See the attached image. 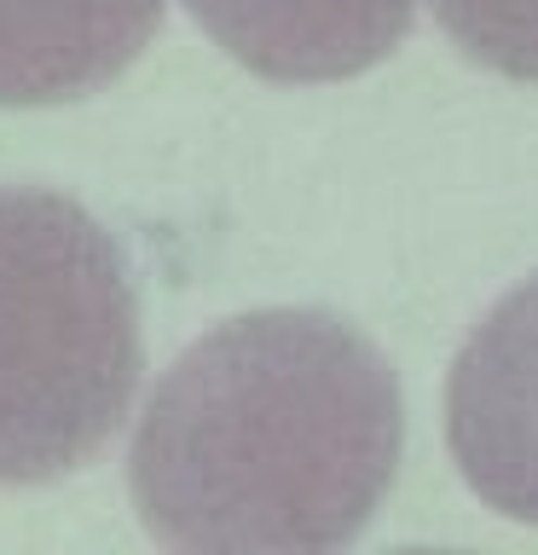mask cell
Returning a JSON list of instances; mask_svg holds the SVG:
<instances>
[{
    "instance_id": "6da1fadb",
    "label": "cell",
    "mask_w": 538,
    "mask_h": 555,
    "mask_svg": "<svg viewBox=\"0 0 538 555\" xmlns=\"http://www.w3.org/2000/svg\"><path fill=\"white\" fill-rule=\"evenodd\" d=\"M399 446L388 353L336 312L267 307L191 341L145 393L128 492L168 550L307 555L359 538Z\"/></svg>"
},
{
    "instance_id": "7a4b0ae2",
    "label": "cell",
    "mask_w": 538,
    "mask_h": 555,
    "mask_svg": "<svg viewBox=\"0 0 538 555\" xmlns=\"http://www.w3.org/2000/svg\"><path fill=\"white\" fill-rule=\"evenodd\" d=\"M139 371L116 237L59 191H0V486L87 468L128 423Z\"/></svg>"
},
{
    "instance_id": "3957f363",
    "label": "cell",
    "mask_w": 538,
    "mask_h": 555,
    "mask_svg": "<svg viewBox=\"0 0 538 555\" xmlns=\"http://www.w3.org/2000/svg\"><path fill=\"white\" fill-rule=\"evenodd\" d=\"M446 446L486 509L538 527V272L503 295L451 359Z\"/></svg>"
},
{
    "instance_id": "277c9868",
    "label": "cell",
    "mask_w": 538,
    "mask_h": 555,
    "mask_svg": "<svg viewBox=\"0 0 538 555\" xmlns=\"http://www.w3.org/2000/svg\"><path fill=\"white\" fill-rule=\"evenodd\" d=\"M423 0H185L232 64L267 81H347L411 35Z\"/></svg>"
},
{
    "instance_id": "5b68a950",
    "label": "cell",
    "mask_w": 538,
    "mask_h": 555,
    "mask_svg": "<svg viewBox=\"0 0 538 555\" xmlns=\"http://www.w3.org/2000/svg\"><path fill=\"white\" fill-rule=\"evenodd\" d=\"M168 0H0V111L111 87L156 41Z\"/></svg>"
},
{
    "instance_id": "8992f818",
    "label": "cell",
    "mask_w": 538,
    "mask_h": 555,
    "mask_svg": "<svg viewBox=\"0 0 538 555\" xmlns=\"http://www.w3.org/2000/svg\"><path fill=\"white\" fill-rule=\"evenodd\" d=\"M463 59L510 81H538V0H434Z\"/></svg>"
}]
</instances>
